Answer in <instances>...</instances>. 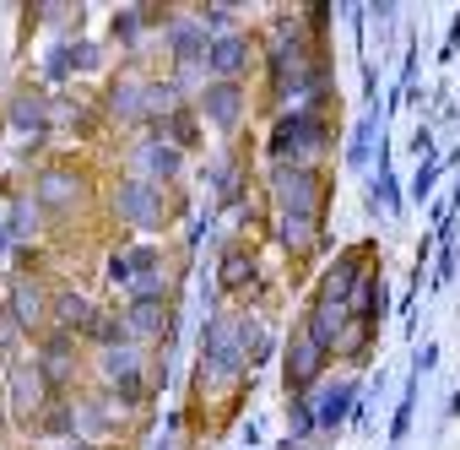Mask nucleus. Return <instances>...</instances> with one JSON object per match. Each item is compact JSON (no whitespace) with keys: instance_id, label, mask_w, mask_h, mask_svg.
<instances>
[{"instance_id":"nucleus-1","label":"nucleus","mask_w":460,"mask_h":450,"mask_svg":"<svg viewBox=\"0 0 460 450\" xmlns=\"http://www.w3.org/2000/svg\"><path fill=\"white\" fill-rule=\"evenodd\" d=\"M358 261H341V272H331L325 277V288H320V299H314V310H309V337L320 342V347H331L336 337H341V326H347V315H352V293H358Z\"/></svg>"},{"instance_id":"nucleus-2","label":"nucleus","mask_w":460,"mask_h":450,"mask_svg":"<svg viewBox=\"0 0 460 450\" xmlns=\"http://www.w3.org/2000/svg\"><path fill=\"white\" fill-rule=\"evenodd\" d=\"M200 347H206V358H200V385H206V380H234V374L244 369L239 320H222V315H211V320L200 326Z\"/></svg>"},{"instance_id":"nucleus-3","label":"nucleus","mask_w":460,"mask_h":450,"mask_svg":"<svg viewBox=\"0 0 460 450\" xmlns=\"http://www.w3.org/2000/svg\"><path fill=\"white\" fill-rule=\"evenodd\" d=\"M271 184H277L282 217H293V222H314V212H320V179H314V168H304V163H282V168L271 174Z\"/></svg>"},{"instance_id":"nucleus-4","label":"nucleus","mask_w":460,"mask_h":450,"mask_svg":"<svg viewBox=\"0 0 460 450\" xmlns=\"http://www.w3.org/2000/svg\"><path fill=\"white\" fill-rule=\"evenodd\" d=\"M320 141H325V125H320L314 114H298V109H293V114H282V120H277V130H271V152H277V158H293V163H298V158H309Z\"/></svg>"},{"instance_id":"nucleus-5","label":"nucleus","mask_w":460,"mask_h":450,"mask_svg":"<svg viewBox=\"0 0 460 450\" xmlns=\"http://www.w3.org/2000/svg\"><path fill=\"white\" fill-rule=\"evenodd\" d=\"M114 206H119V217H125V222H136V229H157V222H163V195H157L146 179L119 184Z\"/></svg>"},{"instance_id":"nucleus-6","label":"nucleus","mask_w":460,"mask_h":450,"mask_svg":"<svg viewBox=\"0 0 460 450\" xmlns=\"http://www.w3.org/2000/svg\"><path fill=\"white\" fill-rule=\"evenodd\" d=\"M325 353H331V347H320L309 331H298V337H293V353H288V385H293V396H309L314 374L325 369Z\"/></svg>"},{"instance_id":"nucleus-7","label":"nucleus","mask_w":460,"mask_h":450,"mask_svg":"<svg viewBox=\"0 0 460 450\" xmlns=\"http://www.w3.org/2000/svg\"><path fill=\"white\" fill-rule=\"evenodd\" d=\"M358 391H363L358 380H336V385H325V391L314 396V418H320L325 434H336V428L358 412Z\"/></svg>"},{"instance_id":"nucleus-8","label":"nucleus","mask_w":460,"mask_h":450,"mask_svg":"<svg viewBox=\"0 0 460 450\" xmlns=\"http://www.w3.org/2000/svg\"><path fill=\"white\" fill-rule=\"evenodd\" d=\"M244 66H250V39H244V33H217V39H211L206 71H211L217 82H234Z\"/></svg>"},{"instance_id":"nucleus-9","label":"nucleus","mask_w":460,"mask_h":450,"mask_svg":"<svg viewBox=\"0 0 460 450\" xmlns=\"http://www.w3.org/2000/svg\"><path fill=\"white\" fill-rule=\"evenodd\" d=\"M244 114V87L239 82H206V120L222 125V130H234Z\"/></svg>"},{"instance_id":"nucleus-10","label":"nucleus","mask_w":460,"mask_h":450,"mask_svg":"<svg viewBox=\"0 0 460 450\" xmlns=\"http://www.w3.org/2000/svg\"><path fill=\"white\" fill-rule=\"evenodd\" d=\"M368 201L385 206V217H401V184H395V168H390V147L379 141V174L368 179Z\"/></svg>"},{"instance_id":"nucleus-11","label":"nucleus","mask_w":460,"mask_h":450,"mask_svg":"<svg viewBox=\"0 0 460 450\" xmlns=\"http://www.w3.org/2000/svg\"><path fill=\"white\" fill-rule=\"evenodd\" d=\"M173 55H179V66H184V71L206 66V55H211V39H206V28H195V22H179V28H173Z\"/></svg>"},{"instance_id":"nucleus-12","label":"nucleus","mask_w":460,"mask_h":450,"mask_svg":"<svg viewBox=\"0 0 460 450\" xmlns=\"http://www.w3.org/2000/svg\"><path fill=\"white\" fill-rule=\"evenodd\" d=\"M136 168L152 174V179H168V174L179 168V147H173V141H168V147H163V141H146V147L136 152Z\"/></svg>"},{"instance_id":"nucleus-13","label":"nucleus","mask_w":460,"mask_h":450,"mask_svg":"<svg viewBox=\"0 0 460 450\" xmlns=\"http://www.w3.org/2000/svg\"><path fill=\"white\" fill-rule=\"evenodd\" d=\"M130 331H141V337H163V331H168V310H163V299H136V304H130Z\"/></svg>"},{"instance_id":"nucleus-14","label":"nucleus","mask_w":460,"mask_h":450,"mask_svg":"<svg viewBox=\"0 0 460 450\" xmlns=\"http://www.w3.org/2000/svg\"><path fill=\"white\" fill-rule=\"evenodd\" d=\"M114 109L125 120H146V109H157V104H152V87L146 82H125V87H114Z\"/></svg>"},{"instance_id":"nucleus-15","label":"nucleus","mask_w":460,"mask_h":450,"mask_svg":"<svg viewBox=\"0 0 460 450\" xmlns=\"http://www.w3.org/2000/svg\"><path fill=\"white\" fill-rule=\"evenodd\" d=\"M250 277H255V261H250L244 250H227V256H222V266H217V283H222V288H244Z\"/></svg>"},{"instance_id":"nucleus-16","label":"nucleus","mask_w":460,"mask_h":450,"mask_svg":"<svg viewBox=\"0 0 460 450\" xmlns=\"http://www.w3.org/2000/svg\"><path fill=\"white\" fill-rule=\"evenodd\" d=\"M374 136H379V120H374V114H368V120H358V130H352V141H347V163H352V168H368Z\"/></svg>"},{"instance_id":"nucleus-17","label":"nucleus","mask_w":460,"mask_h":450,"mask_svg":"<svg viewBox=\"0 0 460 450\" xmlns=\"http://www.w3.org/2000/svg\"><path fill=\"white\" fill-rule=\"evenodd\" d=\"M239 347H244V364H250V369L271 358V337H266L261 326H250V320H239Z\"/></svg>"},{"instance_id":"nucleus-18","label":"nucleus","mask_w":460,"mask_h":450,"mask_svg":"<svg viewBox=\"0 0 460 450\" xmlns=\"http://www.w3.org/2000/svg\"><path fill=\"white\" fill-rule=\"evenodd\" d=\"M352 310H358L363 320H379V315H385V288H374V283L363 277V283H358V293H352Z\"/></svg>"},{"instance_id":"nucleus-19","label":"nucleus","mask_w":460,"mask_h":450,"mask_svg":"<svg viewBox=\"0 0 460 450\" xmlns=\"http://www.w3.org/2000/svg\"><path fill=\"white\" fill-rule=\"evenodd\" d=\"M438 168H444V163H438V152H422V163H417V174H411V195H417V201L438 184Z\"/></svg>"},{"instance_id":"nucleus-20","label":"nucleus","mask_w":460,"mask_h":450,"mask_svg":"<svg viewBox=\"0 0 460 450\" xmlns=\"http://www.w3.org/2000/svg\"><path fill=\"white\" fill-rule=\"evenodd\" d=\"M66 195H76V179H71V174H44V179H39V201H44V206L66 201Z\"/></svg>"},{"instance_id":"nucleus-21","label":"nucleus","mask_w":460,"mask_h":450,"mask_svg":"<svg viewBox=\"0 0 460 450\" xmlns=\"http://www.w3.org/2000/svg\"><path fill=\"white\" fill-rule=\"evenodd\" d=\"M12 299H17V315H22V320H39V315H44V299H39V283H28V277H22V283L12 288Z\"/></svg>"},{"instance_id":"nucleus-22","label":"nucleus","mask_w":460,"mask_h":450,"mask_svg":"<svg viewBox=\"0 0 460 450\" xmlns=\"http://www.w3.org/2000/svg\"><path fill=\"white\" fill-rule=\"evenodd\" d=\"M55 315H60V326H87V320H93V310H87V299H82V293H60Z\"/></svg>"},{"instance_id":"nucleus-23","label":"nucleus","mask_w":460,"mask_h":450,"mask_svg":"<svg viewBox=\"0 0 460 450\" xmlns=\"http://www.w3.org/2000/svg\"><path fill=\"white\" fill-rule=\"evenodd\" d=\"M320 428V418H314V396H293V434L304 439V434H314Z\"/></svg>"},{"instance_id":"nucleus-24","label":"nucleus","mask_w":460,"mask_h":450,"mask_svg":"<svg viewBox=\"0 0 460 450\" xmlns=\"http://www.w3.org/2000/svg\"><path fill=\"white\" fill-rule=\"evenodd\" d=\"M455 256H460V250H455V239H444V245H438V272H433V288H444V283L455 277Z\"/></svg>"},{"instance_id":"nucleus-25","label":"nucleus","mask_w":460,"mask_h":450,"mask_svg":"<svg viewBox=\"0 0 460 450\" xmlns=\"http://www.w3.org/2000/svg\"><path fill=\"white\" fill-rule=\"evenodd\" d=\"M39 401V374H28V369H17V412H28Z\"/></svg>"},{"instance_id":"nucleus-26","label":"nucleus","mask_w":460,"mask_h":450,"mask_svg":"<svg viewBox=\"0 0 460 450\" xmlns=\"http://www.w3.org/2000/svg\"><path fill=\"white\" fill-rule=\"evenodd\" d=\"M109 277H114V283H136V256H130V250L114 256V261H109Z\"/></svg>"},{"instance_id":"nucleus-27","label":"nucleus","mask_w":460,"mask_h":450,"mask_svg":"<svg viewBox=\"0 0 460 450\" xmlns=\"http://www.w3.org/2000/svg\"><path fill=\"white\" fill-rule=\"evenodd\" d=\"M136 28H141V17H136V12L114 17V39H119V44H136Z\"/></svg>"},{"instance_id":"nucleus-28","label":"nucleus","mask_w":460,"mask_h":450,"mask_svg":"<svg viewBox=\"0 0 460 450\" xmlns=\"http://www.w3.org/2000/svg\"><path fill=\"white\" fill-rule=\"evenodd\" d=\"M39 120H44V109L22 98V104H17V125H22V130H39Z\"/></svg>"},{"instance_id":"nucleus-29","label":"nucleus","mask_w":460,"mask_h":450,"mask_svg":"<svg viewBox=\"0 0 460 450\" xmlns=\"http://www.w3.org/2000/svg\"><path fill=\"white\" fill-rule=\"evenodd\" d=\"M66 55H71V66H98V50H93V44H82V50H76V44H71V50H66Z\"/></svg>"},{"instance_id":"nucleus-30","label":"nucleus","mask_w":460,"mask_h":450,"mask_svg":"<svg viewBox=\"0 0 460 450\" xmlns=\"http://www.w3.org/2000/svg\"><path fill=\"white\" fill-rule=\"evenodd\" d=\"M433 364H438V347H422V353H417V358H411V374H428V369H433Z\"/></svg>"},{"instance_id":"nucleus-31","label":"nucleus","mask_w":460,"mask_h":450,"mask_svg":"<svg viewBox=\"0 0 460 450\" xmlns=\"http://www.w3.org/2000/svg\"><path fill=\"white\" fill-rule=\"evenodd\" d=\"M455 50H460V17L449 22V39H444V50H438V55H444V60H455Z\"/></svg>"},{"instance_id":"nucleus-32","label":"nucleus","mask_w":460,"mask_h":450,"mask_svg":"<svg viewBox=\"0 0 460 450\" xmlns=\"http://www.w3.org/2000/svg\"><path fill=\"white\" fill-rule=\"evenodd\" d=\"M0 256H6V222H0Z\"/></svg>"}]
</instances>
